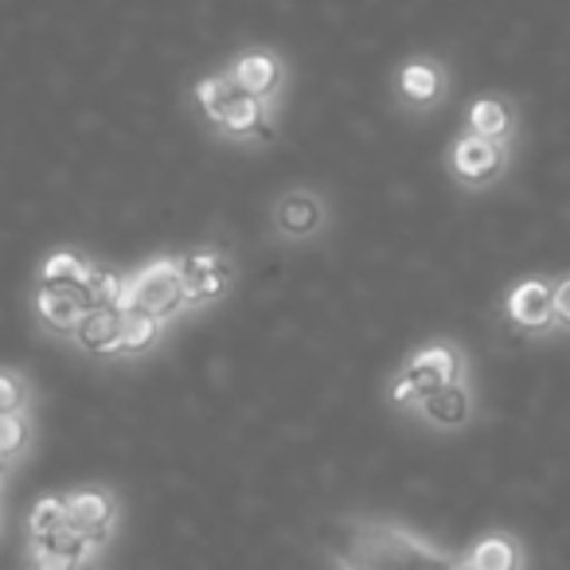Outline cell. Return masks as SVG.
Returning <instances> with one entry per match:
<instances>
[{"instance_id": "25", "label": "cell", "mask_w": 570, "mask_h": 570, "mask_svg": "<svg viewBox=\"0 0 570 570\" xmlns=\"http://www.w3.org/2000/svg\"><path fill=\"white\" fill-rule=\"evenodd\" d=\"M9 473H12V469L4 465V461H0V492H4V481H9Z\"/></svg>"}, {"instance_id": "6", "label": "cell", "mask_w": 570, "mask_h": 570, "mask_svg": "<svg viewBox=\"0 0 570 570\" xmlns=\"http://www.w3.org/2000/svg\"><path fill=\"white\" fill-rule=\"evenodd\" d=\"M328 223H333V204L313 184H289L269 204V230L282 243H317L328 230Z\"/></svg>"}, {"instance_id": "2", "label": "cell", "mask_w": 570, "mask_h": 570, "mask_svg": "<svg viewBox=\"0 0 570 570\" xmlns=\"http://www.w3.org/2000/svg\"><path fill=\"white\" fill-rule=\"evenodd\" d=\"M191 102H196L199 118L207 121V129L219 141L246 145V149L277 141V114L254 95H246L223 67L191 82Z\"/></svg>"}, {"instance_id": "20", "label": "cell", "mask_w": 570, "mask_h": 570, "mask_svg": "<svg viewBox=\"0 0 570 570\" xmlns=\"http://www.w3.org/2000/svg\"><path fill=\"white\" fill-rule=\"evenodd\" d=\"M36 442V414L32 411H12L0 414V461L4 465H20L32 453Z\"/></svg>"}, {"instance_id": "18", "label": "cell", "mask_w": 570, "mask_h": 570, "mask_svg": "<svg viewBox=\"0 0 570 570\" xmlns=\"http://www.w3.org/2000/svg\"><path fill=\"white\" fill-rule=\"evenodd\" d=\"M461 559L476 570H523L528 567L523 543L512 535V531H484L469 551H461Z\"/></svg>"}, {"instance_id": "17", "label": "cell", "mask_w": 570, "mask_h": 570, "mask_svg": "<svg viewBox=\"0 0 570 570\" xmlns=\"http://www.w3.org/2000/svg\"><path fill=\"white\" fill-rule=\"evenodd\" d=\"M71 348H79L82 356L95 360H118V344H121V313L118 309H90L82 317V325L75 328Z\"/></svg>"}, {"instance_id": "5", "label": "cell", "mask_w": 570, "mask_h": 570, "mask_svg": "<svg viewBox=\"0 0 570 570\" xmlns=\"http://www.w3.org/2000/svg\"><path fill=\"white\" fill-rule=\"evenodd\" d=\"M450 90H453L450 63L442 56H430V51L406 56L395 67V75H391V98H395L399 114H406V118H426V114L442 110Z\"/></svg>"}, {"instance_id": "7", "label": "cell", "mask_w": 570, "mask_h": 570, "mask_svg": "<svg viewBox=\"0 0 570 570\" xmlns=\"http://www.w3.org/2000/svg\"><path fill=\"white\" fill-rule=\"evenodd\" d=\"M180 262V274H184V297H188V317L207 305L223 302V297L235 289L238 282V266L230 258L227 246L219 243H199L188 246V250L176 254Z\"/></svg>"}, {"instance_id": "3", "label": "cell", "mask_w": 570, "mask_h": 570, "mask_svg": "<svg viewBox=\"0 0 570 570\" xmlns=\"http://www.w3.org/2000/svg\"><path fill=\"white\" fill-rule=\"evenodd\" d=\"M465 375H469L465 348H461L458 341H450V336H434V341L419 344V348L395 367V375H391V383H387V403H391V411L411 414L426 395L465 380Z\"/></svg>"}, {"instance_id": "10", "label": "cell", "mask_w": 570, "mask_h": 570, "mask_svg": "<svg viewBox=\"0 0 570 570\" xmlns=\"http://www.w3.org/2000/svg\"><path fill=\"white\" fill-rule=\"evenodd\" d=\"M67 512H71V528L82 531L98 551L114 543L121 528V497L110 484H79V489H67Z\"/></svg>"}, {"instance_id": "21", "label": "cell", "mask_w": 570, "mask_h": 570, "mask_svg": "<svg viewBox=\"0 0 570 570\" xmlns=\"http://www.w3.org/2000/svg\"><path fill=\"white\" fill-rule=\"evenodd\" d=\"M71 528V512H67L63 492H43L28 512V539H51L59 531Z\"/></svg>"}, {"instance_id": "4", "label": "cell", "mask_w": 570, "mask_h": 570, "mask_svg": "<svg viewBox=\"0 0 570 570\" xmlns=\"http://www.w3.org/2000/svg\"><path fill=\"white\" fill-rule=\"evenodd\" d=\"M121 313H149L160 325L173 328L180 317H188V297H184V274L176 254H157L134 274H126L121 289Z\"/></svg>"}, {"instance_id": "12", "label": "cell", "mask_w": 570, "mask_h": 570, "mask_svg": "<svg viewBox=\"0 0 570 570\" xmlns=\"http://www.w3.org/2000/svg\"><path fill=\"white\" fill-rule=\"evenodd\" d=\"M411 419L419 426L434 430V434H458V430H469L476 419V391H473V380H458L450 387L434 391L426 395L419 406L411 411Z\"/></svg>"}, {"instance_id": "22", "label": "cell", "mask_w": 570, "mask_h": 570, "mask_svg": "<svg viewBox=\"0 0 570 570\" xmlns=\"http://www.w3.org/2000/svg\"><path fill=\"white\" fill-rule=\"evenodd\" d=\"M121 289H126V274H118L114 266H106V262L95 258L90 282H87V289H82L90 309H118L121 313Z\"/></svg>"}, {"instance_id": "15", "label": "cell", "mask_w": 570, "mask_h": 570, "mask_svg": "<svg viewBox=\"0 0 570 570\" xmlns=\"http://www.w3.org/2000/svg\"><path fill=\"white\" fill-rule=\"evenodd\" d=\"M32 313H36V325L48 336L71 341L75 328H79L82 317L90 313V302L82 294H71V289H43V285H32Z\"/></svg>"}, {"instance_id": "27", "label": "cell", "mask_w": 570, "mask_h": 570, "mask_svg": "<svg viewBox=\"0 0 570 570\" xmlns=\"http://www.w3.org/2000/svg\"><path fill=\"white\" fill-rule=\"evenodd\" d=\"M0 528H4V520H0Z\"/></svg>"}, {"instance_id": "13", "label": "cell", "mask_w": 570, "mask_h": 570, "mask_svg": "<svg viewBox=\"0 0 570 570\" xmlns=\"http://www.w3.org/2000/svg\"><path fill=\"white\" fill-rule=\"evenodd\" d=\"M98 547L82 531L67 528L51 539H28L24 543V567L28 570H95Z\"/></svg>"}, {"instance_id": "23", "label": "cell", "mask_w": 570, "mask_h": 570, "mask_svg": "<svg viewBox=\"0 0 570 570\" xmlns=\"http://www.w3.org/2000/svg\"><path fill=\"white\" fill-rule=\"evenodd\" d=\"M32 411V380L20 367L0 364V414Z\"/></svg>"}, {"instance_id": "26", "label": "cell", "mask_w": 570, "mask_h": 570, "mask_svg": "<svg viewBox=\"0 0 570 570\" xmlns=\"http://www.w3.org/2000/svg\"><path fill=\"white\" fill-rule=\"evenodd\" d=\"M453 570H476V567H469L465 559H458V567H453Z\"/></svg>"}, {"instance_id": "19", "label": "cell", "mask_w": 570, "mask_h": 570, "mask_svg": "<svg viewBox=\"0 0 570 570\" xmlns=\"http://www.w3.org/2000/svg\"><path fill=\"white\" fill-rule=\"evenodd\" d=\"M168 325H160L149 313H121V344L118 360H145L165 344Z\"/></svg>"}, {"instance_id": "11", "label": "cell", "mask_w": 570, "mask_h": 570, "mask_svg": "<svg viewBox=\"0 0 570 570\" xmlns=\"http://www.w3.org/2000/svg\"><path fill=\"white\" fill-rule=\"evenodd\" d=\"M504 317L528 336L554 333V277H520L504 294Z\"/></svg>"}, {"instance_id": "14", "label": "cell", "mask_w": 570, "mask_h": 570, "mask_svg": "<svg viewBox=\"0 0 570 570\" xmlns=\"http://www.w3.org/2000/svg\"><path fill=\"white\" fill-rule=\"evenodd\" d=\"M461 134H476L484 141H497L515 149V137H520V110L508 95H476L465 106V118H461Z\"/></svg>"}, {"instance_id": "24", "label": "cell", "mask_w": 570, "mask_h": 570, "mask_svg": "<svg viewBox=\"0 0 570 570\" xmlns=\"http://www.w3.org/2000/svg\"><path fill=\"white\" fill-rule=\"evenodd\" d=\"M554 333H570V274L554 277Z\"/></svg>"}, {"instance_id": "16", "label": "cell", "mask_w": 570, "mask_h": 570, "mask_svg": "<svg viewBox=\"0 0 570 570\" xmlns=\"http://www.w3.org/2000/svg\"><path fill=\"white\" fill-rule=\"evenodd\" d=\"M90 269H95V258H87V254L75 250V246H56V250L43 254V262L36 266V285L82 294L90 282Z\"/></svg>"}, {"instance_id": "8", "label": "cell", "mask_w": 570, "mask_h": 570, "mask_svg": "<svg viewBox=\"0 0 570 570\" xmlns=\"http://www.w3.org/2000/svg\"><path fill=\"white\" fill-rule=\"evenodd\" d=\"M512 168V149L497 141H484L476 134H458L445 149V173L461 191H489Z\"/></svg>"}, {"instance_id": "9", "label": "cell", "mask_w": 570, "mask_h": 570, "mask_svg": "<svg viewBox=\"0 0 570 570\" xmlns=\"http://www.w3.org/2000/svg\"><path fill=\"white\" fill-rule=\"evenodd\" d=\"M223 71L246 90L258 102H266L274 114H282V102L289 95V59L282 51L266 48V43H254V48H243L223 63Z\"/></svg>"}, {"instance_id": "1", "label": "cell", "mask_w": 570, "mask_h": 570, "mask_svg": "<svg viewBox=\"0 0 570 570\" xmlns=\"http://www.w3.org/2000/svg\"><path fill=\"white\" fill-rule=\"evenodd\" d=\"M336 570H453L461 554L383 515H336L321 528Z\"/></svg>"}]
</instances>
